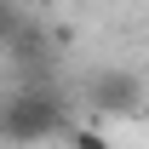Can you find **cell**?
<instances>
[{
	"instance_id": "cell-1",
	"label": "cell",
	"mask_w": 149,
	"mask_h": 149,
	"mask_svg": "<svg viewBox=\"0 0 149 149\" xmlns=\"http://www.w3.org/2000/svg\"><path fill=\"white\" fill-rule=\"evenodd\" d=\"M69 103H63V92H52V86H23L17 97H6L0 103V138L6 143H46V138H69Z\"/></svg>"
},
{
	"instance_id": "cell-2",
	"label": "cell",
	"mask_w": 149,
	"mask_h": 149,
	"mask_svg": "<svg viewBox=\"0 0 149 149\" xmlns=\"http://www.w3.org/2000/svg\"><path fill=\"white\" fill-rule=\"evenodd\" d=\"M86 103H92V115H138L143 109V80L132 69H97L86 80Z\"/></svg>"
},
{
	"instance_id": "cell-3",
	"label": "cell",
	"mask_w": 149,
	"mask_h": 149,
	"mask_svg": "<svg viewBox=\"0 0 149 149\" xmlns=\"http://www.w3.org/2000/svg\"><path fill=\"white\" fill-rule=\"evenodd\" d=\"M69 149H115V143H109L97 126H86V120H80V126H69Z\"/></svg>"
},
{
	"instance_id": "cell-4",
	"label": "cell",
	"mask_w": 149,
	"mask_h": 149,
	"mask_svg": "<svg viewBox=\"0 0 149 149\" xmlns=\"http://www.w3.org/2000/svg\"><path fill=\"white\" fill-rule=\"evenodd\" d=\"M17 29H23V12L12 6V0H0V40L12 46V35H17Z\"/></svg>"
}]
</instances>
